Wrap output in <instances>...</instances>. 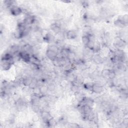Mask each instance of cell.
<instances>
[{
	"label": "cell",
	"mask_w": 128,
	"mask_h": 128,
	"mask_svg": "<svg viewBox=\"0 0 128 128\" xmlns=\"http://www.w3.org/2000/svg\"><path fill=\"white\" fill-rule=\"evenodd\" d=\"M91 90L96 94H100L103 91V87L99 83H95L92 85Z\"/></svg>",
	"instance_id": "6da1fadb"
},
{
	"label": "cell",
	"mask_w": 128,
	"mask_h": 128,
	"mask_svg": "<svg viewBox=\"0 0 128 128\" xmlns=\"http://www.w3.org/2000/svg\"><path fill=\"white\" fill-rule=\"evenodd\" d=\"M58 53L57 52L52 51L49 49H48L47 52H46V56L50 60L53 61L54 59H55L56 58L58 57Z\"/></svg>",
	"instance_id": "7a4b0ae2"
},
{
	"label": "cell",
	"mask_w": 128,
	"mask_h": 128,
	"mask_svg": "<svg viewBox=\"0 0 128 128\" xmlns=\"http://www.w3.org/2000/svg\"><path fill=\"white\" fill-rule=\"evenodd\" d=\"M10 12L13 15L18 16L22 12V10L20 8L16 6L13 5L10 8Z\"/></svg>",
	"instance_id": "3957f363"
},
{
	"label": "cell",
	"mask_w": 128,
	"mask_h": 128,
	"mask_svg": "<svg viewBox=\"0 0 128 128\" xmlns=\"http://www.w3.org/2000/svg\"><path fill=\"white\" fill-rule=\"evenodd\" d=\"M51 115L50 113L48 111H44L41 112V117L44 120H45L46 122H47L48 120L51 118Z\"/></svg>",
	"instance_id": "277c9868"
},
{
	"label": "cell",
	"mask_w": 128,
	"mask_h": 128,
	"mask_svg": "<svg viewBox=\"0 0 128 128\" xmlns=\"http://www.w3.org/2000/svg\"><path fill=\"white\" fill-rule=\"evenodd\" d=\"M66 37L67 39L69 40L74 39L77 37V33L75 31H69L66 34Z\"/></svg>",
	"instance_id": "5b68a950"
},
{
	"label": "cell",
	"mask_w": 128,
	"mask_h": 128,
	"mask_svg": "<svg viewBox=\"0 0 128 128\" xmlns=\"http://www.w3.org/2000/svg\"><path fill=\"white\" fill-rule=\"evenodd\" d=\"M93 59L94 61L97 64H101L104 62L103 58H102L99 55H96L95 56H94Z\"/></svg>",
	"instance_id": "8992f818"
},
{
	"label": "cell",
	"mask_w": 128,
	"mask_h": 128,
	"mask_svg": "<svg viewBox=\"0 0 128 128\" xmlns=\"http://www.w3.org/2000/svg\"><path fill=\"white\" fill-rule=\"evenodd\" d=\"M110 69H104L102 72L101 74V76L104 79H109V75L110 73Z\"/></svg>",
	"instance_id": "52a82bcc"
}]
</instances>
